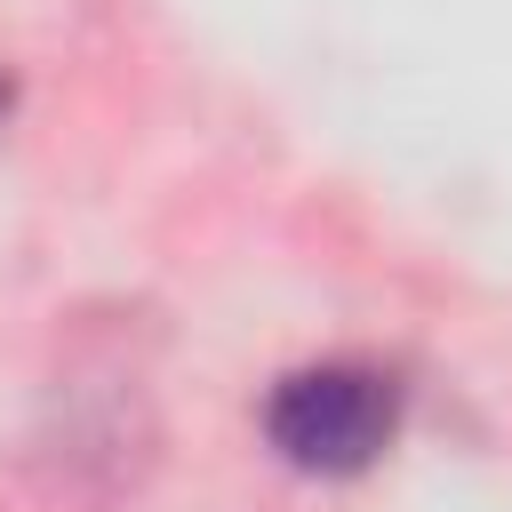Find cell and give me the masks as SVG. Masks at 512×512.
Segmentation results:
<instances>
[{"mask_svg":"<svg viewBox=\"0 0 512 512\" xmlns=\"http://www.w3.org/2000/svg\"><path fill=\"white\" fill-rule=\"evenodd\" d=\"M400 416H408V384L376 360H312L264 392L272 456L312 480H352L384 464V448L400 440Z\"/></svg>","mask_w":512,"mask_h":512,"instance_id":"6da1fadb","label":"cell"},{"mask_svg":"<svg viewBox=\"0 0 512 512\" xmlns=\"http://www.w3.org/2000/svg\"><path fill=\"white\" fill-rule=\"evenodd\" d=\"M0 128H8V72H0Z\"/></svg>","mask_w":512,"mask_h":512,"instance_id":"7a4b0ae2","label":"cell"}]
</instances>
